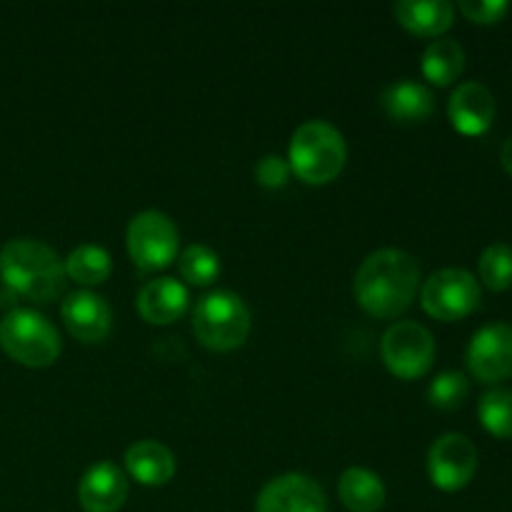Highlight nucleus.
Listing matches in <instances>:
<instances>
[{"label": "nucleus", "mask_w": 512, "mask_h": 512, "mask_svg": "<svg viewBox=\"0 0 512 512\" xmlns=\"http://www.w3.org/2000/svg\"><path fill=\"white\" fill-rule=\"evenodd\" d=\"M360 308L380 320L403 315L420 293V265L400 248H383L360 263L353 280Z\"/></svg>", "instance_id": "f257e3e1"}, {"label": "nucleus", "mask_w": 512, "mask_h": 512, "mask_svg": "<svg viewBox=\"0 0 512 512\" xmlns=\"http://www.w3.org/2000/svg\"><path fill=\"white\" fill-rule=\"evenodd\" d=\"M0 278L33 303H53L65 290V263L53 248L33 238H15L0 248Z\"/></svg>", "instance_id": "f03ea898"}, {"label": "nucleus", "mask_w": 512, "mask_h": 512, "mask_svg": "<svg viewBox=\"0 0 512 512\" xmlns=\"http://www.w3.org/2000/svg\"><path fill=\"white\" fill-rule=\"evenodd\" d=\"M348 145L343 133L325 120H308L290 140L288 165L303 183L328 185L343 173Z\"/></svg>", "instance_id": "7ed1b4c3"}, {"label": "nucleus", "mask_w": 512, "mask_h": 512, "mask_svg": "<svg viewBox=\"0 0 512 512\" xmlns=\"http://www.w3.org/2000/svg\"><path fill=\"white\" fill-rule=\"evenodd\" d=\"M250 310L243 298L230 290H213L195 305L193 333L208 350L230 353L238 350L250 335Z\"/></svg>", "instance_id": "20e7f679"}, {"label": "nucleus", "mask_w": 512, "mask_h": 512, "mask_svg": "<svg viewBox=\"0 0 512 512\" xmlns=\"http://www.w3.org/2000/svg\"><path fill=\"white\" fill-rule=\"evenodd\" d=\"M0 345L15 363L25 368H50L60 358L58 328L38 310H10L0 320Z\"/></svg>", "instance_id": "39448f33"}, {"label": "nucleus", "mask_w": 512, "mask_h": 512, "mask_svg": "<svg viewBox=\"0 0 512 512\" xmlns=\"http://www.w3.org/2000/svg\"><path fill=\"white\" fill-rule=\"evenodd\" d=\"M383 363L395 378L415 380L423 378L435 360V340L425 325L415 320H400L385 330L380 340Z\"/></svg>", "instance_id": "423d86ee"}, {"label": "nucleus", "mask_w": 512, "mask_h": 512, "mask_svg": "<svg viewBox=\"0 0 512 512\" xmlns=\"http://www.w3.org/2000/svg\"><path fill=\"white\" fill-rule=\"evenodd\" d=\"M420 303L430 318L455 323L478 310L480 283L465 268H443L425 280Z\"/></svg>", "instance_id": "0eeeda50"}, {"label": "nucleus", "mask_w": 512, "mask_h": 512, "mask_svg": "<svg viewBox=\"0 0 512 512\" xmlns=\"http://www.w3.org/2000/svg\"><path fill=\"white\" fill-rule=\"evenodd\" d=\"M128 255L140 270H163L178 258L180 233L173 220L160 210L135 215L125 233Z\"/></svg>", "instance_id": "6e6552de"}, {"label": "nucleus", "mask_w": 512, "mask_h": 512, "mask_svg": "<svg viewBox=\"0 0 512 512\" xmlns=\"http://www.w3.org/2000/svg\"><path fill=\"white\" fill-rule=\"evenodd\" d=\"M478 470V448L463 433H445L430 445L428 475L430 483L443 493H458L468 488Z\"/></svg>", "instance_id": "1a4fd4ad"}, {"label": "nucleus", "mask_w": 512, "mask_h": 512, "mask_svg": "<svg viewBox=\"0 0 512 512\" xmlns=\"http://www.w3.org/2000/svg\"><path fill=\"white\" fill-rule=\"evenodd\" d=\"M468 370L480 383H503L512 378V325L490 323L470 338Z\"/></svg>", "instance_id": "9d476101"}, {"label": "nucleus", "mask_w": 512, "mask_h": 512, "mask_svg": "<svg viewBox=\"0 0 512 512\" xmlns=\"http://www.w3.org/2000/svg\"><path fill=\"white\" fill-rule=\"evenodd\" d=\"M255 512H328V498L308 475L285 473L260 490Z\"/></svg>", "instance_id": "9b49d317"}, {"label": "nucleus", "mask_w": 512, "mask_h": 512, "mask_svg": "<svg viewBox=\"0 0 512 512\" xmlns=\"http://www.w3.org/2000/svg\"><path fill=\"white\" fill-rule=\"evenodd\" d=\"M60 315H63L68 333L80 343H100L108 338L110 328H113V310H110L108 300L93 290H78V293L68 295L63 300Z\"/></svg>", "instance_id": "f8f14e48"}, {"label": "nucleus", "mask_w": 512, "mask_h": 512, "mask_svg": "<svg viewBox=\"0 0 512 512\" xmlns=\"http://www.w3.org/2000/svg\"><path fill=\"white\" fill-rule=\"evenodd\" d=\"M448 118L458 133L470 135V138L488 133L495 120L493 93L478 80L460 83L450 95Z\"/></svg>", "instance_id": "ddd939ff"}, {"label": "nucleus", "mask_w": 512, "mask_h": 512, "mask_svg": "<svg viewBox=\"0 0 512 512\" xmlns=\"http://www.w3.org/2000/svg\"><path fill=\"white\" fill-rule=\"evenodd\" d=\"M128 500V478L113 463H98L80 478L78 503L85 512H118Z\"/></svg>", "instance_id": "4468645a"}, {"label": "nucleus", "mask_w": 512, "mask_h": 512, "mask_svg": "<svg viewBox=\"0 0 512 512\" xmlns=\"http://www.w3.org/2000/svg\"><path fill=\"white\" fill-rule=\"evenodd\" d=\"M188 288L175 278H155L140 288L138 313L150 325H170L188 310Z\"/></svg>", "instance_id": "2eb2a0df"}, {"label": "nucleus", "mask_w": 512, "mask_h": 512, "mask_svg": "<svg viewBox=\"0 0 512 512\" xmlns=\"http://www.w3.org/2000/svg\"><path fill=\"white\" fill-rule=\"evenodd\" d=\"M380 108L395 123H423L433 115L435 98L430 88L415 80H398L380 95Z\"/></svg>", "instance_id": "dca6fc26"}, {"label": "nucleus", "mask_w": 512, "mask_h": 512, "mask_svg": "<svg viewBox=\"0 0 512 512\" xmlns=\"http://www.w3.org/2000/svg\"><path fill=\"white\" fill-rule=\"evenodd\" d=\"M125 468L145 488H160L173 480L175 455L158 440H138L125 453Z\"/></svg>", "instance_id": "f3484780"}, {"label": "nucleus", "mask_w": 512, "mask_h": 512, "mask_svg": "<svg viewBox=\"0 0 512 512\" xmlns=\"http://www.w3.org/2000/svg\"><path fill=\"white\" fill-rule=\"evenodd\" d=\"M393 13L405 30L420 38H440L455 20V8L448 0H400Z\"/></svg>", "instance_id": "a211bd4d"}, {"label": "nucleus", "mask_w": 512, "mask_h": 512, "mask_svg": "<svg viewBox=\"0 0 512 512\" xmlns=\"http://www.w3.org/2000/svg\"><path fill=\"white\" fill-rule=\"evenodd\" d=\"M340 503L350 512H378L385 505V485L368 468H348L338 483Z\"/></svg>", "instance_id": "6ab92c4d"}, {"label": "nucleus", "mask_w": 512, "mask_h": 512, "mask_svg": "<svg viewBox=\"0 0 512 512\" xmlns=\"http://www.w3.org/2000/svg\"><path fill=\"white\" fill-rule=\"evenodd\" d=\"M465 70V50L453 38H435L423 53V75L433 85H453Z\"/></svg>", "instance_id": "aec40b11"}, {"label": "nucleus", "mask_w": 512, "mask_h": 512, "mask_svg": "<svg viewBox=\"0 0 512 512\" xmlns=\"http://www.w3.org/2000/svg\"><path fill=\"white\" fill-rule=\"evenodd\" d=\"M110 270H113L110 255L100 245H78L65 260V275L78 285H88V288L90 285H103L110 278Z\"/></svg>", "instance_id": "412c9836"}, {"label": "nucleus", "mask_w": 512, "mask_h": 512, "mask_svg": "<svg viewBox=\"0 0 512 512\" xmlns=\"http://www.w3.org/2000/svg\"><path fill=\"white\" fill-rule=\"evenodd\" d=\"M478 418L493 438L512 440V390L495 388L478 403Z\"/></svg>", "instance_id": "4be33fe9"}, {"label": "nucleus", "mask_w": 512, "mask_h": 512, "mask_svg": "<svg viewBox=\"0 0 512 512\" xmlns=\"http://www.w3.org/2000/svg\"><path fill=\"white\" fill-rule=\"evenodd\" d=\"M480 283L493 293L512 288V248L508 243H493L478 260Z\"/></svg>", "instance_id": "5701e85b"}, {"label": "nucleus", "mask_w": 512, "mask_h": 512, "mask_svg": "<svg viewBox=\"0 0 512 512\" xmlns=\"http://www.w3.org/2000/svg\"><path fill=\"white\" fill-rule=\"evenodd\" d=\"M178 270L188 283L193 285H210L218 280L220 275V258L215 250H210L208 245H188L183 253L178 255Z\"/></svg>", "instance_id": "b1692460"}, {"label": "nucleus", "mask_w": 512, "mask_h": 512, "mask_svg": "<svg viewBox=\"0 0 512 512\" xmlns=\"http://www.w3.org/2000/svg\"><path fill=\"white\" fill-rule=\"evenodd\" d=\"M470 393V380L460 370H445L435 375L428 388V400L438 410H455L465 403Z\"/></svg>", "instance_id": "393cba45"}, {"label": "nucleus", "mask_w": 512, "mask_h": 512, "mask_svg": "<svg viewBox=\"0 0 512 512\" xmlns=\"http://www.w3.org/2000/svg\"><path fill=\"white\" fill-rule=\"evenodd\" d=\"M460 13L478 25H495L508 15L510 5L505 0H463Z\"/></svg>", "instance_id": "a878e982"}, {"label": "nucleus", "mask_w": 512, "mask_h": 512, "mask_svg": "<svg viewBox=\"0 0 512 512\" xmlns=\"http://www.w3.org/2000/svg\"><path fill=\"white\" fill-rule=\"evenodd\" d=\"M290 173H293V170H290L288 160L280 158V155H265L258 163V168H255V180H258L263 188L278 190L288 183Z\"/></svg>", "instance_id": "bb28decb"}, {"label": "nucleus", "mask_w": 512, "mask_h": 512, "mask_svg": "<svg viewBox=\"0 0 512 512\" xmlns=\"http://www.w3.org/2000/svg\"><path fill=\"white\" fill-rule=\"evenodd\" d=\"M500 163H503L505 173L512 175V135L508 140H505L503 150H500Z\"/></svg>", "instance_id": "cd10ccee"}]
</instances>
